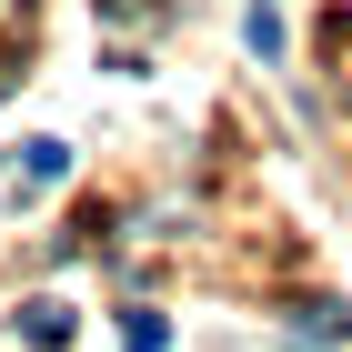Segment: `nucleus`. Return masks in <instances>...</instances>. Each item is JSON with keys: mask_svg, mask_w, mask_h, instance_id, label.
<instances>
[{"mask_svg": "<svg viewBox=\"0 0 352 352\" xmlns=\"http://www.w3.org/2000/svg\"><path fill=\"white\" fill-rule=\"evenodd\" d=\"M21 342H30V352L71 342V302H21Z\"/></svg>", "mask_w": 352, "mask_h": 352, "instance_id": "1", "label": "nucleus"}, {"mask_svg": "<svg viewBox=\"0 0 352 352\" xmlns=\"http://www.w3.org/2000/svg\"><path fill=\"white\" fill-rule=\"evenodd\" d=\"M71 171V141H21V191H51Z\"/></svg>", "mask_w": 352, "mask_h": 352, "instance_id": "2", "label": "nucleus"}, {"mask_svg": "<svg viewBox=\"0 0 352 352\" xmlns=\"http://www.w3.org/2000/svg\"><path fill=\"white\" fill-rule=\"evenodd\" d=\"M292 332H312V342H342L352 322H342V312H332V302H302V312H292Z\"/></svg>", "mask_w": 352, "mask_h": 352, "instance_id": "3", "label": "nucleus"}, {"mask_svg": "<svg viewBox=\"0 0 352 352\" xmlns=\"http://www.w3.org/2000/svg\"><path fill=\"white\" fill-rule=\"evenodd\" d=\"M121 342H131V352H162L171 322H162V312H121Z\"/></svg>", "mask_w": 352, "mask_h": 352, "instance_id": "4", "label": "nucleus"}]
</instances>
